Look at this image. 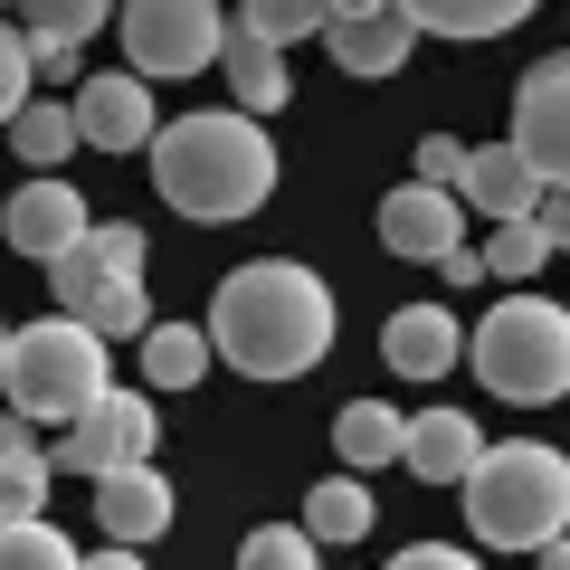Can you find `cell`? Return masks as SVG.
<instances>
[{
  "instance_id": "cell-1",
  "label": "cell",
  "mask_w": 570,
  "mask_h": 570,
  "mask_svg": "<svg viewBox=\"0 0 570 570\" xmlns=\"http://www.w3.org/2000/svg\"><path fill=\"white\" fill-rule=\"evenodd\" d=\"M333 333H343V314H333L324 276L295 266V257H257L238 276H219V295H209V343L247 381H295V371H314L333 352Z\"/></svg>"
},
{
  "instance_id": "cell-2",
  "label": "cell",
  "mask_w": 570,
  "mask_h": 570,
  "mask_svg": "<svg viewBox=\"0 0 570 570\" xmlns=\"http://www.w3.org/2000/svg\"><path fill=\"white\" fill-rule=\"evenodd\" d=\"M153 190H163L181 219H200V228L266 209V190H276V142H266V115L228 105V115H181V124H163V134H153Z\"/></svg>"
},
{
  "instance_id": "cell-3",
  "label": "cell",
  "mask_w": 570,
  "mask_h": 570,
  "mask_svg": "<svg viewBox=\"0 0 570 570\" xmlns=\"http://www.w3.org/2000/svg\"><path fill=\"white\" fill-rule=\"evenodd\" d=\"M466 523L494 551H542L570 532V456L542 438H504V448L475 456L466 475Z\"/></svg>"
},
{
  "instance_id": "cell-4",
  "label": "cell",
  "mask_w": 570,
  "mask_h": 570,
  "mask_svg": "<svg viewBox=\"0 0 570 570\" xmlns=\"http://www.w3.org/2000/svg\"><path fill=\"white\" fill-rule=\"evenodd\" d=\"M0 390L29 428H67L105 400V333L77 324V314H48V324H20L10 333V362H0Z\"/></svg>"
},
{
  "instance_id": "cell-5",
  "label": "cell",
  "mask_w": 570,
  "mask_h": 570,
  "mask_svg": "<svg viewBox=\"0 0 570 570\" xmlns=\"http://www.w3.org/2000/svg\"><path fill=\"white\" fill-rule=\"evenodd\" d=\"M475 381L513 409H542L570 390V314L551 295H504L475 324Z\"/></svg>"
},
{
  "instance_id": "cell-6",
  "label": "cell",
  "mask_w": 570,
  "mask_h": 570,
  "mask_svg": "<svg viewBox=\"0 0 570 570\" xmlns=\"http://www.w3.org/2000/svg\"><path fill=\"white\" fill-rule=\"evenodd\" d=\"M228 48L219 0H124V58L134 77H200Z\"/></svg>"
},
{
  "instance_id": "cell-7",
  "label": "cell",
  "mask_w": 570,
  "mask_h": 570,
  "mask_svg": "<svg viewBox=\"0 0 570 570\" xmlns=\"http://www.w3.org/2000/svg\"><path fill=\"white\" fill-rule=\"evenodd\" d=\"M48 295H58V314H77V324H96L105 343H142L153 333V305H142V276H115L96 247V228H86L67 257H48Z\"/></svg>"
},
{
  "instance_id": "cell-8",
  "label": "cell",
  "mask_w": 570,
  "mask_h": 570,
  "mask_svg": "<svg viewBox=\"0 0 570 570\" xmlns=\"http://www.w3.org/2000/svg\"><path fill=\"white\" fill-rule=\"evenodd\" d=\"M115 466H153V400L142 390H105L86 419H67L58 438V475H115Z\"/></svg>"
},
{
  "instance_id": "cell-9",
  "label": "cell",
  "mask_w": 570,
  "mask_h": 570,
  "mask_svg": "<svg viewBox=\"0 0 570 570\" xmlns=\"http://www.w3.org/2000/svg\"><path fill=\"white\" fill-rule=\"evenodd\" d=\"M513 153L542 181H570V58H542L513 86Z\"/></svg>"
},
{
  "instance_id": "cell-10",
  "label": "cell",
  "mask_w": 570,
  "mask_h": 570,
  "mask_svg": "<svg viewBox=\"0 0 570 570\" xmlns=\"http://www.w3.org/2000/svg\"><path fill=\"white\" fill-rule=\"evenodd\" d=\"M381 247H390V257H419V266L456 257V247H466V200H456L448 181L390 190V200H381Z\"/></svg>"
},
{
  "instance_id": "cell-11",
  "label": "cell",
  "mask_w": 570,
  "mask_h": 570,
  "mask_svg": "<svg viewBox=\"0 0 570 570\" xmlns=\"http://www.w3.org/2000/svg\"><path fill=\"white\" fill-rule=\"evenodd\" d=\"M86 228H96V219H86V200L58 181V171L20 181V190H10V209H0V238L20 247V257H39V266H48V257H67Z\"/></svg>"
},
{
  "instance_id": "cell-12",
  "label": "cell",
  "mask_w": 570,
  "mask_h": 570,
  "mask_svg": "<svg viewBox=\"0 0 570 570\" xmlns=\"http://www.w3.org/2000/svg\"><path fill=\"white\" fill-rule=\"evenodd\" d=\"M542 190H551V181L523 163V153H513V134H504V142H475L466 171H456L466 219H494V228H504V219H532V209H542Z\"/></svg>"
},
{
  "instance_id": "cell-13",
  "label": "cell",
  "mask_w": 570,
  "mask_h": 570,
  "mask_svg": "<svg viewBox=\"0 0 570 570\" xmlns=\"http://www.w3.org/2000/svg\"><path fill=\"white\" fill-rule=\"evenodd\" d=\"M77 134L96 142V153H134V142H153L163 124H153V77H77Z\"/></svg>"
},
{
  "instance_id": "cell-14",
  "label": "cell",
  "mask_w": 570,
  "mask_h": 570,
  "mask_svg": "<svg viewBox=\"0 0 570 570\" xmlns=\"http://www.w3.org/2000/svg\"><path fill=\"white\" fill-rule=\"evenodd\" d=\"M400 456H409V475H419V485H466L475 456H485V428H475L466 409H419V419H409V438H400Z\"/></svg>"
},
{
  "instance_id": "cell-15",
  "label": "cell",
  "mask_w": 570,
  "mask_h": 570,
  "mask_svg": "<svg viewBox=\"0 0 570 570\" xmlns=\"http://www.w3.org/2000/svg\"><path fill=\"white\" fill-rule=\"evenodd\" d=\"M96 523H105V542H153V532H171V475L163 466H115V475H96Z\"/></svg>"
},
{
  "instance_id": "cell-16",
  "label": "cell",
  "mask_w": 570,
  "mask_h": 570,
  "mask_svg": "<svg viewBox=\"0 0 570 570\" xmlns=\"http://www.w3.org/2000/svg\"><path fill=\"white\" fill-rule=\"evenodd\" d=\"M456 352H466V333H456L448 305H409V314L381 324V362L400 381H438V371H456Z\"/></svg>"
},
{
  "instance_id": "cell-17",
  "label": "cell",
  "mask_w": 570,
  "mask_h": 570,
  "mask_svg": "<svg viewBox=\"0 0 570 570\" xmlns=\"http://www.w3.org/2000/svg\"><path fill=\"white\" fill-rule=\"evenodd\" d=\"M324 39H333V58H343L352 77H390V67H409V58H419V39H428V29L409 20V10H371V20H333Z\"/></svg>"
},
{
  "instance_id": "cell-18",
  "label": "cell",
  "mask_w": 570,
  "mask_h": 570,
  "mask_svg": "<svg viewBox=\"0 0 570 570\" xmlns=\"http://www.w3.org/2000/svg\"><path fill=\"white\" fill-rule=\"evenodd\" d=\"M219 67H228V96H238L247 115H276V105L295 96V77H285L276 39H257V29H238V20H228V48H219Z\"/></svg>"
},
{
  "instance_id": "cell-19",
  "label": "cell",
  "mask_w": 570,
  "mask_h": 570,
  "mask_svg": "<svg viewBox=\"0 0 570 570\" xmlns=\"http://www.w3.org/2000/svg\"><path fill=\"white\" fill-rule=\"evenodd\" d=\"M400 10L428 39H504V29H523L542 0H400Z\"/></svg>"
},
{
  "instance_id": "cell-20",
  "label": "cell",
  "mask_w": 570,
  "mask_h": 570,
  "mask_svg": "<svg viewBox=\"0 0 570 570\" xmlns=\"http://www.w3.org/2000/svg\"><path fill=\"white\" fill-rule=\"evenodd\" d=\"M209 362H219L209 324H153V333H142V381H153V390H190Z\"/></svg>"
},
{
  "instance_id": "cell-21",
  "label": "cell",
  "mask_w": 570,
  "mask_h": 570,
  "mask_svg": "<svg viewBox=\"0 0 570 570\" xmlns=\"http://www.w3.org/2000/svg\"><path fill=\"white\" fill-rule=\"evenodd\" d=\"M10 142H20V163L29 171H58L67 163V153H77V105H48V96H29L20 105V115H10Z\"/></svg>"
},
{
  "instance_id": "cell-22",
  "label": "cell",
  "mask_w": 570,
  "mask_h": 570,
  "mask_svg": "<svg viewBox=\"0 0 570 570\" xmlns=\"http://www.w3.org/2000/svg\"><path fill=\"white\" fill-rule=\"evenodd\" d=\"M400 438H409V419H400V409H381V400H352L343 419H333L343 466H390V456H400Z\"/></svg>"
},
{
  "instance_id": "cell-23",
  "label": "cell",
  "mask_w": 570,
  "mask_h": 570,
  "mask_svg": "<svg viewBox=\"0 0 570 570\" xmlns=\"http://www.w3.org/2000/svg\"><path fill=\"white\" fill-rule=\"evenodd\" d=\"M305 532L314 542H362L371 532V494L352 485V475H324V485L305 494Z\"/></svg>"
},
{
  "instance_id": "cell-24",
  "label": "cell",
  "mask_w": 570,
  "mask_h": 570,
  "mask_svg": "<svg viewBox=\"0 0 570 570\" xmlns=\"http://www.w3.org/2000/svg\"><path fill=\"white\" fill-rule=\"evenodd\" d=\"M48 475H58V456H39V448H0V532L29 523V513H48Z\"/></svg>"
},
{
  "instance_id": "cell-25",
  "label": "cell",
  "mask_w": 570,
  "mask_h": 570,
  "mask_svg": "<svg viewBox=\"0 0 570 570\" xmlns=\"http://www.w3.org/2000/svg\"><path fill=\"white\" fill-rule=\"evenodd\" d=\"M238 29L295 48V39H324V29H333V0H238Z\"/></svg>"
},
{
  "instance_id": "cell-26",
  "label": "cell",
  "mask_w": 570,
  "mask_h": 570,
  "mask_svg": "<svg viewBox=\"0 0 570 570\" xmlns=\"http://www.w3.org/2000/svg\"><path fill=\"white\" fill-rule=\"evenodd\" d=\"M542 266H551V228L542 219H504L485 238V276L494 285H523V276H542Z\"/></svg>"
},
{
  "instance_id": "cell-27",
  "label": "cell",
  "mask_w": 570,
  "mask_h": 570,
  "mask_svg": "<svg viewBox=\"0 0 570 570\" xmlns=\"http://www.w3.org/2000/svg\"><path fill=\"white\" fill-rule=\"evenodd\" d=\"M0 570H86V561H77V542H67L58 523H39V513H29V523L0 532Z\"/></svg>"
},
{
  "instance_id": "cell-28",
  "label": "cell",
  "mask_w": 570,
  "mask_h": 570,
  "mask_svg": "<svg viewBox=\"0 0 570 570\" xmlns=\"http://www.w3.org/2000/svg\"><path fill=\"white\" fill-rule=\"evenodd\" d=\"M20 10H29V39H67V48L115 20V0H20Z\"/></svg>"
},
{
  "instance_id": "cell-29",
  "label": "cell",
  "mask_w": 570,
  "mask_h": 570,
  "mask_svg": "<svg viewBox=\"0 0 570 570\" xmlns=\"http://www.w3.org/2000/svg\"><path fill=\"white\" fill-rule=\"evenodd\" d=\"M238 570H314V532H305V523H266V532H247Z\"/></svg>"
},
{
  "instance_id": "cell-30",
  "label": "cell",
  "mask_w": 570,
  "mask_h": 570,
  "mask_svg": "<svg viewBox=\"0 0 570 570\" xmlns=\"http://www.w3.org/2000/svg\"><path fill=\"white\" fill-rule=\"evenodd\" d=\"M29 77H39V67H29V29H0V124L29 105Z\"/></svg>"
},
{
  "instance_id": "cell-31",
  "label": "cell",
  "mask_w": 570,
  "mask_h": 570,
  "mask_svg": "<svg viewBox=\"0 0 570 570\" xmlns=\"http://www.w3.org/2000/svg\"><path fill=\"white\" fill-rule=\"evenodd\" d=\"M390 570H485V561H475V551H456V542H409Z\"/></svg>"
},
{
  "instance_id": "cell-32",
  "label": "cell",
  "mask_w": 570,
  "mask_h": 570,
  "mask_svg": "<svg viewBox=\"0 0 570 570\" xmlns=\"http://www.w3.org/2000/svg\"><path fill=\"white\" fill-rule=\"evenodd\" d=\"M456 171H466V142L428 134V142H419V181H448V190H456Z\"/></svg>"
},
{
  "instance_id": "cell-33",
  "label": "cell",
  "mask_w": 570,
  "mask_h": 570,
  "mask_svg": "<svg viewBox=\"0 0 570 570\" xmlns=\"http://www.w3.org/2000/svg\"><path fill=\"white\" fill-rule=\"evenodd\" d=\"M532 219L551 228V247H570V181H551V190H542V209H532Z\"/></svg>"
},
{
  "instance_id": "cell-34",
  "label": "cell",
  "mask_w": 570,
  "mask_h": 570,
  "mask_svg": "<svg viewBox=\"0 0 570 570\" xmlns=\"http://www.w3.org/2000/svg\"><path fill=\"white\" fill-rule=\"evenodd\" d=\"M29 67H39V77H77V48L67 39H29Z\"/></svg>"
},
{
  "instance_id": "cell-35",
  "label": "cell",
  "mask_w": 570,
  "mask_h": 570,
  "mask_svg": "<svg viewBox=\"0 0 570 570\" xmlns=\"http://www.w3.org/2000/svg\"><path fill=\"white\" fill-rule=\"evenodd\" d=\"M438 276H448V285H494V276H485V257H475V247H456V257H438Z\"/></svg>"
},
{
  "instance_id": "cell-36",
  "label": "cell",
  "mask_w": 570,
  "mask_h": 570,
  "mask_svg": "<svg viewBox=\"0 0 570 570\" xmlns=\"http://www.w3.org/2000/svg\"><path fill=\"white\" fill-rule=\"evenodd\" d=\"M86 570H142V551H134V542H105V551H96Z\"/></svg>"
},
{
  "instance_id": "cell-37",
  "label": "cell",
  "mask_w": 570,
  "mask_h": 570,
  "mask_svg": "<svg viewBox=\"0 0 570 570\" xmlns=\"http://www.w3.org/2000/svg\"><path fill=\"white\" fill-rule=\"evenodd\" d=\"M371 10H400V0H333V20H371Z\"/></svg>"
},
{
  "instance_id": "cell-38",
  "label": "cell",
  "mask_w": 570,
  "mask_h": 570,
  "mask_svg": "<svg viewBox=\"0 0 570 570\" xmlns=\"http://www.w3.org/2000/svg\"><path fill=\"white\" fill-rule=\"evenodd\" d=\"M532 561H542V570H570V532H561V542H542Z\"/></svg>"
},
{
  "instance_id": "cell-39",
  "label": "cell",
  "mask_w": 570,
  "mask_h": 570,
  "mask_svg": "<svg viewBox=\"0 0 570 570\" xmlns=\"http://www.w3.org/2000/svg\"><path fill=\"white\" fill-rule=\"evenodd\" d=\"M0 362H10V333H0Z\"/></svg>"
},
{
  "instance_id": "cell-40",
  "label": "cell",
  "mask_w": 570,
  "mask_h": 570,
  "mask_svg": "<svg viewBox=\"0 0 570 570\" xmlns=\"http://www.w3.org/2000/svg\"><path fill=\"white\" fill-rule=\"evenodd\" d=\"M0 10H10V0H0Z\"/></svg>"
}]
</instances>
